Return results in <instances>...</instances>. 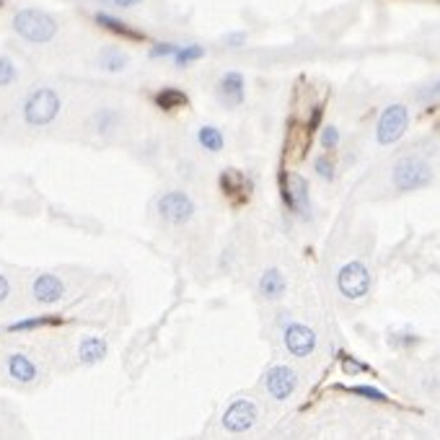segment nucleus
Returning a JSON list of instances; mask_svg holds the SVG:
<instances>
[{
  "mask_svg": "<svg viewBox=\"0 0 440 440\" xmlns=\"http://www.w3.org/2000/svg\"><path fill=\"white\" fill-rule=\"evenodd\" d=\"M10 26H13V31H16L24 42H29V45H47V42H52V39L57 37V31H60V24L55 21V16L42 8L16 10Z\"/></svg>",
  "mask_w": 440,
  "mask_h": 440,
  "instance_id": "nucleus-1",
  "label": "nucleus"
},
{
  "mask_svg": "<svg viewBox=\"0 0 440 440\" xmlns=\"http://www.w3.org/2000/svg\"><path fill=\"white\" fill-rule=\"evenodd\" d=\"M60 111H63V96L49 86H39L34 91H29L24 104H21V117L29 127L52 125L60 117Z\"/></svg>",
  "mask_w": 440,
  "mask_h": 440,
  "instance_id": "nucleus-2",
  "label": "nucleus"
},
{
  "mask_svg": "<svg viewBox=\"0 0 440 440\" xmlns=\"http://www.w3.org/2000/svg\"><path fill=\"white\" fill-rule=\"evenodd\" d=\"M391 182L399 192H414V189H422L432 182V168L422 158L407 156L402 161H396L394 171H391Z\"/></svg>",
  "mask_w": 440,
  "mask_h": 440,
  "instance_id": "nucleus-3",
  "label": "nucleus"
},
{
  "mask_svg": "<svg viewBox=\"0 0 440 440\" xmlns=\"http://www.w3.org/2000/svg\"><path fill=\"white\" fill-rule=\"evenodd\" d=\"M156 210L168 226H187L197 215V205H194V200L187 192L171 189V192H164L158 197Z\"/></svg>",
  "mask_w": 440,
  "mask_h": 440,
  "instance_id": "nucleus-4",
  "label": "nucleus"
},
{
  "mask_svg": "<svg viewBox=\"0 0 440 440\" xmlns=\"http://www.w3.org/2000/svg\"><path fill=\"white\" fill-rule=\"evenodd\" d=\"M409 127V109L404 104H391L381 111L376 125V140L378 146H394L396 140L404 138V132Z\"/></svg>",
  "mask_w": 440,
  "mask_h": 440,
  "instance_id": "nucleus-5",
  "label": "nucleus"
},
{
  "mask_svg": "<svg viewBox=\"0 0 440 440\" xmlns=\"http://www.w3.org/2000/svg\"><path fill=\"white\" fill-rule=\"evenodd\" d=\"M280 194L285 200V207L295 215H301L303 220H311V189L308 182L298 174H288L280 182Z\"/></svg>",
  "mask_w": 440,
  "mask_h": 440,
  "instance_id": "nucleus-6",
  "label": "nucleus"
},
{
  "mask_svg": "<svg viewBox=\"0 0 440 440\" xmlns=\"http://www.w3.org/2000/svg\"><path fill=\"white\" fill-rule=\"evenodd\" d=\"M337 290H340L347 301H360L366 298L370 290V272L363 262H347L337 272Z\"/></svg>",
  "mask_w": 440,
  "mask_h": 440,
  "instance_id": "nucleus-7",
  "label": "nucleus"
},
{
  "mask_svg": "<svg viewBox=\"0 0 440 440\" xmlns=\"http://www.w3.org/2000/svg\"><path fill=\"white\" fill-rule=\"evenodd\" d=\"M267 394L272 396L275 402H288L298 388V373L290 366H275L267 370L265 376Z\"/></svg>",
  "mask_w": 440,
  "mask_h": 440,
  "instance_id": "nucleus-8",
  "label": "nucleus"
},
{
  "mask_svg": "<svg viewBox=\"0 0 440 440\" xmlns=\"http://www.w3.org/2000/svg\"><path fill=\"white\" fill-rule=\"evenodd\" d=\"M285 347L293 358H308L316 349V331L311 327H306L301 321H290L283 329Z\"/></svg>",
  "mask_w": 440,
  "mask_h": 440,
  "instance_id": "nucleus-9",
  "label": "nucleus"
},
{
  "mask_svg": "<svg viewBox=\"0 0 440 440\" xmlns=\"http://www.w3.org/2000/svg\"><path fill=\"white\" fill-rule=\"evenodd\" d=\"M257 425V407L249 399H236L223 412V427L228 432H246Z\"/></svg>",
  "mask_w": 440,
  "mask_h": 440,
  "instance_id": "nucleus-10",
  "label": "nucleus"
},
{
  "mask_svg": "<svg viewBox=\"0 0 440 440\" xmlns=\"http://www.w3.org/2000/svg\"><path fill=\"white\" fill-rule=\"evenodd\" d=\"M65 293H68L65 283L57 275H52V272H42V275H37V280L31 283V298H34L39 306H55V303L63 301Z\"/></svg>",
  "mask_w": 440,
  "mask_h": 440,
  "instance_id": "nucleus-11",
  "label": "nucleus"
},
{
  "mask_svg": "<svg viewBox=\"0 0 440 440\" xmlns=\"http://www.w3.org/2000/svg\"><path fill=\"white\" fill-rule=\"evenodd\" d=\"M6 373L16 384H34L39 378V368L26 352H10L8 358H6Z\"/></svg>",
  "mask_w": 440,
  "mask_h": 440,
  "instance_id": "nucleus-12",
  "label": "nucleus"
},
{
  "mask_svg": "<svg viewBox=\"0 0 440 440\" xmlns=\"http://www.w3.org/2000/svg\"><path fill=\"white\" fill-rule=\"evenodd\" d=\"M285 290H288V280H285V275L277 267H269V269L262 272V277H259V293L265 295L267 301H280L285 295Z\"/></svg>",
  "mask_w": 440,
  "mask_h": 440,
  "instance_id": "nucleus-13",
  "label": "nucleus"
},
{
  "mask_svg": "<svg viewBox=\"0 0 440 440\" xmlns=\"http://www.w3.org/2000/svg\"><path fill=\"white\" fill-rule=\"evenodd\" d=\"M218 93L226 101H228L230 107L241 104V101H244V96H246V83H244V75L236 73V70H228V73L220 78Z\"/></svg>",
  "mask_w": 440,
  "mask_h": 440,
  "instance_id": "nucleus-14",
  "label": "nucleus"
},
{
  "mask_svg": "<svg viewBox=\"0 0 440 440\" xmlns=\"http://www.w3.org/2000/svg\"><path fill=\"white\" fill-rule=\"evenodd\" d=\"M120 111L111 109V107H101V109H96L91 114V120H88V125H91V129L96 132V135H101V138H107V135H111L114 129L120 127Z\"/></svg>",
  "mask_w": 440,
  "mask_h": 440,
  "instance_id": "nucleus-15",
  "label": "nucleus"
},
{
  "mask_svg": "<svg viewBox=\"0 0 440 440\" xmlns=\"http://www.w3.org/2000/svg\"><path fill=\"white\" fill-rule=\"evenodd\" d=\"M93 21H96L101 29H107V31H111V34H117V37H122V39H143V34H140L138 29H132L127 21L117 19V16H111V13L99 10V13L93 16Z\"/></svg>",
  "mask_w": 440,
  "mask_h": 440,
  "instance_id": "nucleus-16",
  "label": "nucleus"
},
{
  "mask_svg": "<svg viewBox=\"0 0 440 440\" xmlns=\"http://www.w3.org/2000/svg\"><path fill=\"white\" fill-rule=\"evenodd\" d=\"M96 65H99V70H104V73H122L129 65V55L122 52L120 47H104L99 52Z\"/></svg>",
  "mask_w": 440,
  "mask_h": 440,
  "instance_id": "nucleus-17",
  "label": "nucleus"
},
{
  "mask_svg": "<svg viewBox=\"0 0 440 440\" xmlns=\"http://www.w3.org/2000/svg\"><path fill=\"white\" fill-rule=\"evenodd\" d=\"M107 352H109V345L101 337H86L81 342V347H78V360L83 366H96V363L107 358Z\"/></svg>",
  "mask_w": 440,
  "mask_h": 440,
  "instance_id": "nucleus-18",
  "label": "nucleus"
},
{
  "mask_svg": "<svg viewBox=\"0 0 440 440\" xmlns=\"http://www.w3.org/2000/svg\"><path fill=\"white\" fill-rule=\"evenodd\" d=\"M197 143H200L207 153H220L223 146H226V138H223V132H220L215 125H202L197 129Z\"/></svg>",
  "mask_w": 440,
  "mask_h": 440,
  "instance_id": "nucleus-19",
  "label": "nucleus"
},
{
  "mask_svg": "<svg viewBox=\"0 0 440 440\" xmlns=\"http://www.w3.org/2000/svg\"><path fill=\"white\" fill-rule=\"evenodd\" d=\"M55 324H60V319H55V316H34V319H21V321H13V324H8L10 334H19V331H34V329H45V327H55Z\"/></svg>",
  "mask_w": 440,
  "mask_h": 440,
  "instance_id": "nucleus-20",
  "label": "nucleus"
},
{
  "mask_svg": "<svg viewBox=\"0 0 440 440\" xmlns=\"http://www.w3.org/2000/svg\"><path fill=\"white\" fill-rule=\"evenodd\" d=\"M156 104L161 109H176V107H187V93L179 88H164L156 93Z\"/></svg>",
  "mask_w": 440,
  "mask_h": 440,
  "instance_id": "nucleus-21",
  "label": "nucleus"
},
{
  "mask_svg": "<svg viewBox=\"0 0 440 440\" xmlns=\"http://www.w3.org/2000/svg\"><path fill=\"white\" fill-rule=\"evenodd\" d=\"M200 57H205V47H200V45H182L179 49H176L174 63L179 65V68H187V65L197 63Z\"/></svg>",
  "mask_w": 440,
  "mask_h": 440,
  "instance_id": "nucleus-22",
  "label": "nucleus"
},
{
  "mask_svg": "<svg viewBox=\"0 0 440 440\" xmlns=\"http://www.w3.org/2000/svg\"><path fill=\"white\" fill-rule=\"evenodd\" d=\"M19 81V68L8 55H0V88H8Z\"/></svg>",
  "mask_w": 440,
  "mask_h": 440,
  "instance_id": "nucleus-23",
  "label": "nucleus"
},
{
  "mask_svg": "<svg viewBox=\"0 0 440 440\" xmlns=\"http://www.w3.org/2000/svg\"><path fill=\"white\" fill-rule=\"evenodd\" d=\"M220 184H223V189H226V192L233 194L236 189L244 187V176H241V171H236V168H228V171H223V174H220Z\"/></svg>",
  "mask_w": 440,
  "mask_h": 440,
  "instance_id": "nucleus-24",
  "label": "nucleus"
},
{
  "mask_svg": "<svg viewBox=\"0 0 440 440\" xmlns=\"http://www.w3.org/2000/svg\"><path fill=\"white\" fill-rule=\"evenodd\" d=\"M349 391L363 396V399H370V402H388V396H386L381 388H376V386H355V388H349Z\"/></svg>",
  "mask_w": 440,
  "mask_h": 440,
  "instance_id": "nucleus-25",
  "label": "nucleus"
},
{
  "mask_svg": "<svg viewBox=\"0 0 440 440\" xmlns=\"http://www.w3.org/2000/svg\"><path fill=\"white\" fill-rule=\"evenodd\" d=\"M176 49H179V45H174V42H158V45L150 47V60H161V57H174Z\"/></svg>",
  "mask_w": 440,
  "mask_h": 440,
  "instance_id": "nucleus-26",
  "label": "nucleus"
},
{
  "mask_svg": "<svg viewBox=\"0 0 440 440\" xmlns=\"http://www.w3.org/2000/svg\"><path fill=\"white\" fill-rule=\"evenodd\" d=\"M321 146L327 148V150H334V148L340 146V129L334 127V125H327V127L321 129Z\"/></svg>",
  "mask_w": 440,
  "mask_h": 440,
  "instance_id": "nucleus-27",
  "label": "nucleus"
},
{
  "mask_svg": "<svg viewBox=\"0 0 440 440\" xmlns=\"http://www.w3.org/2000/svg\"><path fill=\"white\" fill-rule=\"evenodd\" d=\"M313 171H316V174L321 176V179H324V182H331V179H334V164H331L329 158H316V164H313Z\"/></svg>",
  "mask_w": 440,
  "mask_h": 440,
  "instance_id": "nucleus-28",
  "label": "nucleus"
},
{
  "mask_svg": "<svg viewBox=\"0 0 440 440\" xmlns=\"http://www.w3.org/2000/svg\"><path fill=\"white\" fill-rule=\"evenodd\" d=\"M342 366H345V373H349V376H358V373H368V366L366 363H358V360H352L345 355V360H342Z\"/></svg>",
  "mask_w": 440,
  "mask_h": 440,
  "instance_id": "nucleus-29",
  "label": "nucleus"
},
{
  "mask_svg": "<svg viewBox=\"0 0 440 440\" xmlns=\"http://www.w3.org/2000/svg\"><path fill=\"white\" fill-rule=\"evenodd\" d=\"M223 42L228 47H244L246 45V34H244V31H233V34H226Z\"/></svg>",
  "mask_w": 440,
  "mask_h": 440,
  "instance_id": "nucleus-30",
  "label": "nucleus"
},
{
  "mask_svg": "<svg viewBox=\"0 0 440 440\" xmlns=\"http://www.w3.org/2000/svg\"><path fill=\"white\" fill-rule=\"evenodd\" d=\"M10 298V283L6 275H0V303H6Z\"/></svg>",
  "mask_w": 440,
  "mask_h": 440,
  "instance_id": "nucleus-31",
  "label": "nucleus"
},
{
  "mask_svg": "<svg viewBox=\"0 0 440 440\" xmlns=\"http://www.w3.org/2000/svg\"><path fill=\"white\" fill-rule=\"evenodd\" d=\"M111 6H117V8H135L138 3H143V0H109Z\"/></svg>",
  "mask_w": 440,
  "mask_h": 440,
  "instance_id": "nucleus-32",
  "label": "nucleus"
},
{
  "mask_svg": "<svg viewBox=\"0 0 440 440\" xmlns=\"http://www.w3.org/2000/svg\"><path fill=\"white\" fill-rule=\"evenodd\" d=\"M427 96H435V99H440V81L438 83H432L430 86V91H425Z\"/></svg>",
  "mask_w": 440,
  "mask_h": 440,
  "instance_id": "nucleus-33",
  "label": "nucleus"
}]
</instances>
